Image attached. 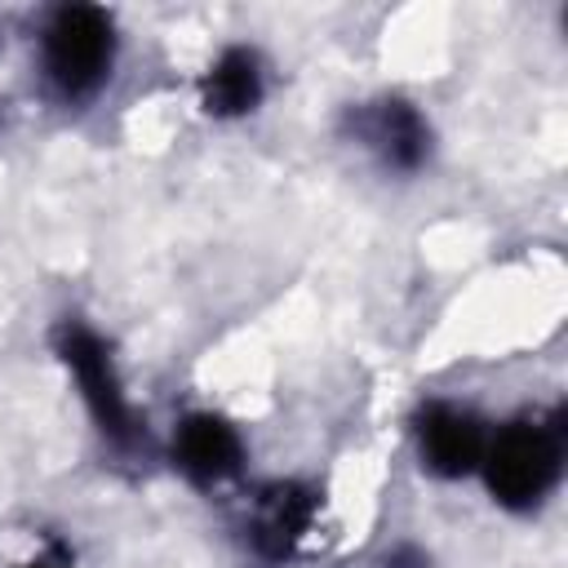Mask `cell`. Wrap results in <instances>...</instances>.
<instances>
[{"label":"cell","instance_id":"cell-1","mask_svg":"<svg viewBox=\"0 0 568 568\" xmlns=\"http://www.w3.org/2000/svg\"><path fill=\"white\" fill-rule=\"evenodd\" d=\"M484 470H488V488L497 493V501L532 506L559 470V439L546 426L515 422L493 444H484Z\"/></svg>","mask_w":568,"mask_h":568},{"label":"cell","instance_id":"cell-2","mask_svg":"<svg viewBox=\"0 0 568 568\" xmlns=\"http://www.w3.org/2000/svg\"><path fill=\"white\" fill-rule=\"evenodd\" d=\"M44 62L62 93H89L111 67V22L93 4L58 9L44 31Z\"/></svg>","mask_w":568,"mask_h":568},{"label":"cell","instance_id":"cell-3","mask_svg":"<svg viewBox=\"0 0 568 568\" xmlns=\"http://www.w3.org/2000/svg\"><path fill=\"white\" fill-rule=\"evenodd\" d=\"M58 342H62V359H67V368L75 373V382H80V390H84V404L93 408L98 426H102L111 439H129V404H124V395H120V382H115V373H111V359H106L102 342H98L89 328H80V324H67Z\"/></svg>","mask_w":568,"mask_h":568},{"label":"cell","instance_id":"cell-4","mask_svg":"<svg viewBox=\"0 0 568 568\" xmlns=\"http://www.w3.org/2000/svg\"><path fill=\"white\" fill-rule=\"evenodd\" d=\"M417 439H422V457L435 475H466L484 457L479 422L462 408H448V404H430L422 413Z\"/></svg>","mask_w":568,"mask_h":568},{"label":"cell","instance_id":"cell-5","mask_svg":"<svg viewBox=\"0 0 568 568\" xmlns=\"http://www.w3.org/2000/svg\"><path fill=\"white\" fill-rule=\"evenodd\" d=\"M173 453H178V466L191 479H222L240 466V435L222 417L200 413V417H186L178 426Z\"/></svg>","mask_w":568,"mask_h":568},{"label":"cell","instance_id":"cell-6","mask_svg":"<svg viewBox=\"0 0 568 568\" xmlns=\"http://www.w3.org/2000/svg\"><path fill=\"white\" fill-rule=\"evenodd\" d=\"M364 138L399 169H413L426 155V124L408 102H377L364 115Z\"/></svg>","mask_w":568,"mask_h":568},{"label":"cell","instance_id":"cell-7","mask_svg":"<svg viewBox=\"0 0 568 568\" xmlns=\"http://www.w3.org/2000/svg\"><path fill=\"white\" fill-rule=\"evenodd\" d=\"M257 93H262V84H257V62H253V53H244V49H231V53L213 67V75L204 80V106L217 111V115H240V111H248V106L257 102Z\"/></svg>","mask_w":568,"mask_h":568},{"label":"cell","instance_id":"cell-8","mask_svg":"<svg viewBox=\"0 0 568 568\" xmlns=\"http://www.w3.org/2000/svg\"><path fill=\"white\" fill-rule=\"evenodd\" d=\"M311 519V497L297 493V488H271L266 501H262V519H257V546L266 555H284L297 532L306 528Z\"/></svg>","mask_w":568,"mask_h":568}]
</instances>
